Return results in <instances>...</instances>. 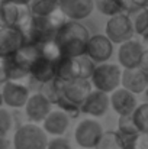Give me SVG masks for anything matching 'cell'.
Masks as SVG:
<instances>
[{"label":"cell","instance_id":"ba28073f","mask_svg":"<svg viewBox=\"0 0 148 149\" xmlns=\"http://www.w3.org/2000/svg\"><path fill=\"white\" fill-rule=\"evenodd\" d=\"M26 45V36L18 28H0V56L9 58Z\"/></svg>","mask_w":148,"mask_h":149},{"label":"cell","instance_id":"8992f818","mask_svg":"<svg viewBox=\"0 0 148 149\" xmlns=\"http://www.w3.org/2000/svg\"><path fill=\"white\" fill-rule=\"evenodd\" d=\"M134 23L132 19L128 15H118L113 17H109L106 23V32L105 35L109 38L112 44L122 45L128 41H132L134 38Z\"/></svg>","mask_w":148,"mask_h":149},{"label":"cell","instance_id":"603a6c76","mask_svg":"<svg viewBox=\"0 0 148 149\" xmlns=\"http://www.w3.org/2000/svg\"><path fill=\"white\" fill-rule=\"evenodd\" d=\"M132 120L140 133L148 135V103L140 104L132 113Z\"/></svg>","mask_w":148,"mask_h":149},{"label":"cell","instance_id":"f546056e","mask_svg":"<svg viewBox=\"0 0 148 149\" xmlns=\"http://www.w3.org/2000/svg\"><path fill=\"white\" fill-rule=\"evenodd\" d=\"M129 1L140 9H148V0H129Z\"/></svg>","mask_w":148,"mask_h":149},{"label":"cell","instance_id":"4316f807","mask_svg":"<svg viewBox=\"0 0 148 149\" xmlns=\"http://www.w3.org/2000/svg\"><path fill=\"white\" fill-rule=\"evenodd\" d=\"M128 146H131V148H134V149H148V135L140 133V135L135 138V141H134L131 145H128ZM125 148H126V146H125Z\"/></svg>","mask_w":148,"mask_h":149},{"label":"cell","instance_id":"6da1fadb","mask_svg":"<svg viewBox=\"0 0 148 149\" xmlns=\"http://www.w3.org/2000/svg\"><path fill=\"white\" fill-rule=\"evenodd\" d=\"M90 32L84 25L74 20L64 22L54 38L58 49L64 58H80L86 55L87 45L90 41Z\"/></svg>","mask_w":148,"mask_h":149},{"label":"cell","instance_id":"ffe728a7","mask_svg":"<svg viewBox=\"0 0 148 149\" xmlns=\"http://www.w3.org/2000/svg\"><path fill=\"white\" fill-rule=\"evenodd\" d=\"M116 132L122 138L123 146L131 145L135 141V138L140 135V130L137 129V126H135V123L132 120V116H122V117H119L118 130Z\"/></svg>","mask_w":148,"mask_h":149},{"label":"cell","instance_id":"44dd1931","mask_svg":"<svg viewBox=\"0 0 148 149\" xmlns=\"http://www.w3.org/2000/svg\"><path fill=\"white\" fill-rule=\"evenodd\" d=\"M95 7L102 15L113 17L125 13L128 7V1L126 0H95Z\"/></svg>","mask_w":148,"mask_h":149},{"label":"cell","instance_id":"277c9868","mask_svg":"<svg viewBox=\"0 0 148 149\" xmlns=\"http://www.w3.org/2000/svg\"><path fill=\"white\" fill-rule=\"evenodd\" d=\"M121 80H122V70L119 68V65L105 62V64L96 65L95 72L90 78V83L97 91L112 94L113 91L119 88Z\"/></svg>","mask_w":148,"mask_h":149},{"label":"cell","instance_id":"4dcf8cb0","mask_svg":"<svg viewBox=\"0 0 148 149\" xmlns=\"http://www.w3.org/2000/svg\"><path fill=\"white\" fill-rule=\"evenodd\" d=\"M10 142L6 139V138H0V149H9Z\"/></svg>","mask_w":148,"mask_h":149},{"label":"cell","instance_id":"cb8c5ba5","mask_svg":"<svg viewBox=\"0 0 148 149\" xmlns=\"http://www.w3.org/2000/svg\"><path fill=\"white\" fill-rule=\"evenodd\" d=\"M132 23H134L135 33L148 39V9H140L138 13L135 15Z\"/></svg>","mask_w":148,"mask_h":149},{"label":"cell","instance_id":"d6986e66","mask_svg":"<svg viewBox=\"0 0 148 149\" xmlns=\"http://www.w3.org/2000/svg\"><path fill=\"white\" fill-rule=\"evenodd\" d=\"M28 6L34 17H51L60 10L58 0H31Z\"/></svg>","mask_w":148,"mask_h":149},{"label":"cell","instance_id":"e575fe53","mask_svg":"<svg viewBox=\"0 0 148 149\" xmlns=\"http://www.w3.org/2000/svg\"><path fill=\"white\" fill-rule=\"evenodd\" d=\"M79 149H81V148H79Z\"/></svg>","mask_w":148,"mask_h":149},{"label":"cell","instance_id":"7a4b0ae2","mask_svg":"<svg viewBox=\"0 0 148 149\" xmlns=\"http://www.w3.org/2000/svg\"><path fill=\"white\" fill-rule=\"evenodd\" d=\"M62 23L64 22L55 19V15L51 17H34L32 16L31 23L25 31L26 44L42 47L51 41H54L55 33Z\"/></svg>","mask_w":148,"mask_h":149},{"label":"cell","instance_id":"d6a6232c","mask_svg":"<svg viewBox=\"0 0 148 149\" xmlns=\"http://www.w3.org/2000/svg\"><path fill=\"white\" fill-rule=\"evenodd\" d=\"M145 97H147V100H148V88L145 90Z\"/></svg>","mask_w":148,"mask_h":149},{"label":"cell","instance_id":"83f0119b","mask_svg":"<svg viewBox=\"0 0 148 149\" xmlns=\"http://www.w3.org/2000/svg\"><path fill=\"white\" fill-rule=\"evenodd\" d=\"M9 81L7 77V65H6V58L0 56V84H4Z\"/></svg>","mask_w":148,"mask_h":149},{"label":"cell","instance_id":"484cf974","mask_svg":"<svg viewBox=\"0 0 148 149\" xmlns=\"http://www.w3.org/2000/svg\"><path fill=\"white\" fill-rule=\"evenodd\" d=\"M47 149H71V145L68 142V139L65 138H54L48 142Z\"/></svg>","mask_w":148,"mask_h":149},{"label":"cell","instance_id":"7402d4cb","mask_svg":"<svg viewBox=\"0 0 148 149\" xmlns=\"http://www.w3.org/2000/svg\"><path fill=\"white\" fill-rule=\"evenodd\" d=\"M122 138L116 130H106L95 149H123Z\"/></svg>","mask_w":148,"mask_h":149},{"label":"cell","instance_id":"5b68a950","mask_svg":"<svg viewBox=\"0 0 148 149\" xmlns=\"http://www.w3.org/2000/svg\"><path fill=\"white\" fill-rule=\"evenodd\" d=\"M48 136L42 127L35 123H25L15 132V149H47Z\"/></svg>","mask_w":148,"mask_h":149},{"label":"cell","instance_id":"4fadbf2b","mask_svg":"<svg viewBox=\"0 0 148 149\" xmlns=\"http://www.w3.org/2000/svg\"><path fill=\"white\" fill-rule=\"evenodd\" d=\"M51 107H52V103L44 94L35 93L28 100L25 106V113L32 123H39L48 117V114L52 111Z\"/></svg>","mask_w":148,"mask_h":149},{"label":"cell","instance_id":"3957f363","mask_svg":"<svg viewBox=\"0 0 148 149\" xmlns=\"http://www.w3.org/2000/svg\"><path fill=\"white\" fill-rule=\"evenodd\" d=\"M31 19L32 15L28 4L0 0V28H18L25 32Z\"/></svg>","mask_w":148,"mask_h":149},{"label":"cell","instance_id":"1f68e13d","mask_svg":"<svg viewBox=\"0 0 148 149\" xmlns=\"http://www.w3.org/2000/svg\"><path fill=\"white\" fill-rule=\"evenodd\" d=\"M6 1H13V3H18V4H29L31 0H6Z\"/></svg>","mask_w":148,"mask_h":149},{"label":"cell","instance_id":"d4e9b609","mask_svg":"<svg viewBox=\"0 0 148 149\" xmlns=\"http://www.w3.org/2000/svg\"><path fill=\"white\" fill-rule=\"evenodd\" d=\"M12 114L9 110L0 107V138H6V135L12 129Z\"/></svg>","mask_w":148,"mask_h":149},{"label":"cell","instance_id":"8fae6325","mask_svg":"<svg viewBox=\"0 0 148 149\" xmlns=\"http://www.w3.org/2000/svg\"><path fill=\"white\" fill-rule=\"evenodd\" d=\"M1 101L9 107H25L28 100L31 97L29 88L23 84H19L16 81H7L1 87Z\"/></svg>","mask_w":148,"mask_h":149},{"label":"cell","instance_id":"2e32d148","mask_svg":"<svg viewBox=\"0 0 148 149\" xmlns=\"http://www.w3.org/2000/svg\"><path fill=\"white\" fill-rule=\"evenodd\" d=\"M122 88L131 91L132 94H141L145 93L148 88V74L140 68L135 70H123L122 71V80H121Z\"/></svg>","mask_w":148,"mask_h":149},{"label":"cell","instance_id":"52a82bcc","mask_svg":"<svg viewBox=\"0 0 148 149\" xmlns=\"http://www.w3.org/2000/svg\"><path fill=\"white\" fill-rule=\"evenodd\" d=\"M105 130L97 120L84 119L81 120L74 130V139L81 149H95L100 142Z\"/></svg>","mask_w":148,"mask_h":149},{"label":"cell","instance_id":"f1b7e54d","mask_svg":"<svg viewBox=\"0 0 148 149\" xmlns=\"http://www.w3.org/2000/svg\"><path fill=\"white\" fill-rule=\"evenodd\" d=\"M140 70H142L144 72L148 74V51H144L142 54V58H141V62H140Z\"/></svg>","mask_w":148,"mask_h":149},{"label":"cell","instance_id":"9c48e42d","mask_svg":"<svg viewBox=\"0 0 148 149\" xmlns=\"http://www.w3.org/2000/svg\"><path fill=\"white\" fill-rule=\"evenodd\" d=\"M58 3L61 15L74 22L87 19L95 10V0H58Z\"/></svg>","mask_w":148,"mask_h":149},{"label":"cell","instance_id":"30bf717a","mask_svg":"<svg viewBox=\"0 0 148 149\" xmlns=\"http://www.w3.org/2000/svg\"><path fill=\"white\" fill-rule=\"evenodd\" d=\"M113 54V44L109 41V38L106 35H93L89 41L87 51H86V56L90 58L95 64H105L106 61L110 59Z\"/></svg>","mask_w":148,"mask_h":149},{"label":"cell","instance_id":"ac0fdd59","mask_svg":"<svg viewBox=\"0 0 148 149\" xmlns=\"http://www.w3.org/2000/svg\"><path fill=\"white\" fill-rule=\"evenodd\" d=\"M70 126V114H67L62 110H54L48 114V117L44 120V130L45 133L52 135L54 138L62 136Z\"/></svg>","mask_w":148,"mask_h":149},{"label":"cell","instance_id":"7c38bea8","mask_svg":"<svg viewBox=\"0 0 148 149\" xmlns=\"http://www.w3.org/2000/svg\"><path fill=\"white\" fill-rule=\"evenodd\" d=\"M144 47L138 41H128L122 45H119L118 49V61L123 67V70H135L140 67L142 54H144Z\"/></svg>","mask_w":148,"mask_h":149},{"label":"cell","instance_id":"836d02e7","mask_svg":"<svg viewBox=\"0 0 148 149\" xmlns=\"http://www.w3.org/2000/svg\"><path fill=\"white\" fill-rule=\"evenodd\" d=\"M123 149H134V148H131V146H126V148H123Z\"/></svg>","mask_w":148,"mask_h":149},{"label":"cell","instance_id":"e0dca14e","mask_svg":"<svg viewBox=\"0 0 148 149\" xmlns=\"http://www.w3.org/2000/svg\"><path fill=\"white\" fill-rule=\"evenodd\" d=\"M55 64L54 61H51L48 58L39 55L38 59L32 64L31 67V71H29V75H32V78L35 81H38L39 84H48L52 83L55 78H57V74H55Z\"/></svg>","mask_w":148,"mask_h":149},{"label":"cell","instance_id":"9a60e30c","mask_svg":"<svg viewBox=\"0 0 148 149\" xmlns=\"http://www.w3.org/2000/svg\"><path fill=\"white\" fill-rule=\"evenodd\" d=\"M109 107H110V96L97 90H93L87 96V99L84 100L80 111L93 117H102L106 114Z\"/></svg>","mask_w":148,"mask_h":149},{"label":"cell","instance_id":"5bb4252c","mask_svg":"<svg viewBox=\"0 0 148 149\" xmlns=\"http://www.w3.org/2000/svg\"><path fill=\"white\" fill-rule=\"evenodd\" d=\"M110 107L119 114V117L132 116V113L138 107L137 97L125 88H118L110 94Z\"/></svg>","mask_w":148,"mask_h":149}]
</instances>
